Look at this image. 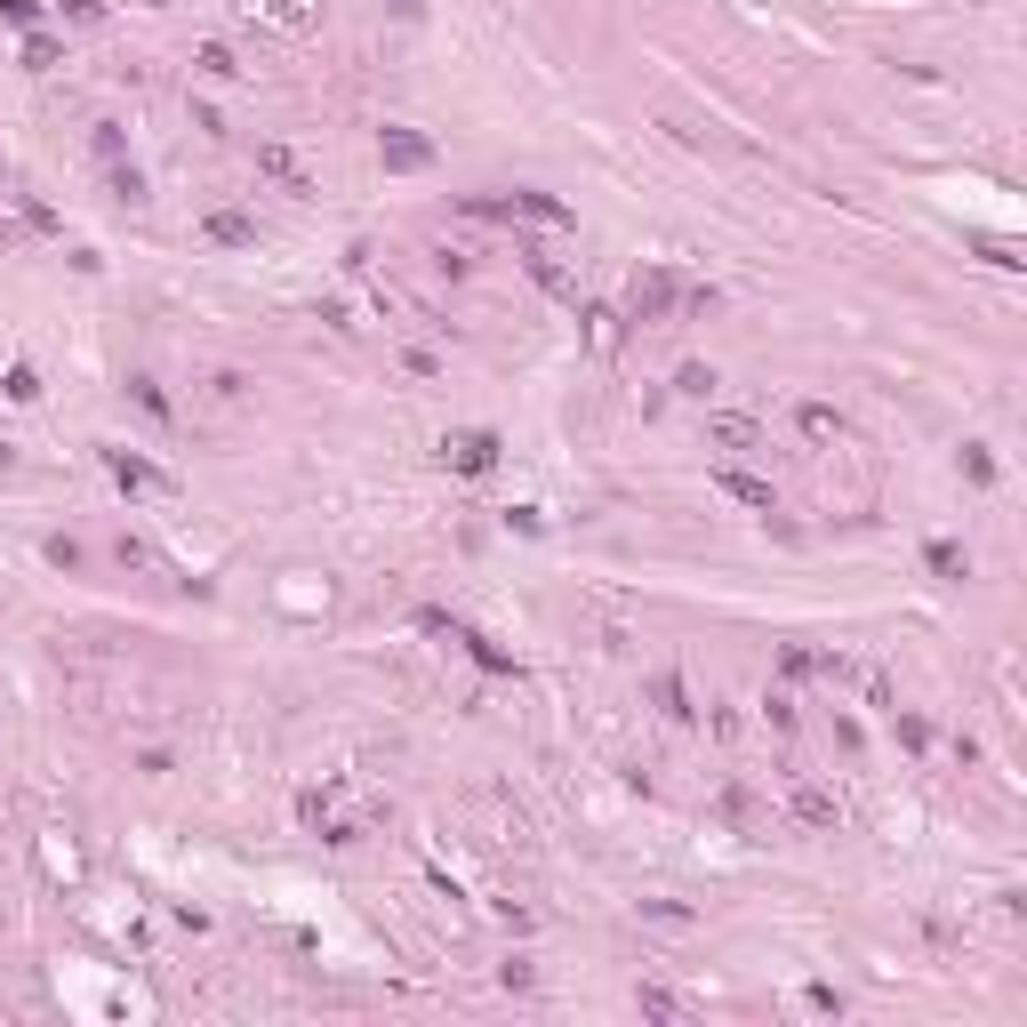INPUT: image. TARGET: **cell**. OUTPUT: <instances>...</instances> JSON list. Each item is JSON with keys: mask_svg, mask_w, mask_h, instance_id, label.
Returning a JSON list of instances; mask_svg holds the SVG:
<instances>
[{"mask_svg": "<svg viewBox=\"0 0 1027 1027\" xmlns=\"http://www.w3.org/2000/svg\"><path fill=\"white\" fill-rule=\"evenodd\" d=\"M682 314V273L674 265H642L627 282V322H674Z\"/></svg>", "mask_w": 1027, "mask_h": 1027, "instance_id": "1", "label": "cell"}, {"mask_svg": "<svg viewBox=\"0 0 1027 1027\" xmlns=\"http://www.w3.org/2000/svg\"><path fill=\"white\" fill-rule=\"evenodd\" d=\"M418 627H426V634H450V642H458V650H466V659L482 667V674L522 682V659H514V650H498L490 634H474V627H458V619H441V610H418Z\"/></svg>", "mask_w": 1027, "mask_h": 1027, "instance_id": "2", "label": "cell"}, {"mask_svg": "<svg viewBox=\"0 0 1027 1027\" xmlns=\"http://www.w3.org/2000/svg\"><path fill=\"white\" fill-rule=\"evenodd\" d=\"M498 450L506 441L490 426H458V434H441V466L450 474H498Z\"/></svg>", "mask_w": 1027, "mask_h": 1027, "instance_id": "3", "label": "cell"}, {"mask_svg": "<svg viewBox=\"0 0 1027 1027\" xmlns=\"http://www.w3.org/2000/svg\"><path fill=\"white\" fill-rule=\"evenodd\" d=\"M96 466L113 474V490H129V498H153V490H169V474H153L145 458H129L121 441H96Z\"/></svg>", "mask_w": 1027, "mask_h": 1027, "instance_id": "4", "label": "cell"}, {"mask_svg": "<svg viewBox=\"0 0 1027 1027\" xmlns=\"http://www.w3.org/2000/svg\"><path fill=\"white\" fill-rule=\"evenodd\" d=\"M378 161L394 177H418V169H434V136L426 129H378Z\"/></svg>", "mask_w": 1027, "mask_h": 1027, "instance_id": "5", "label": "cell"}, {"mask_svg": "<svg viewBox=\"0 0 1027 1027\" xmlns=\"http://www.w3.org/2000/svg\"><path fill=\"white\" fill-rule=\"evenodd\" d=\"M786 811L803 818V827H843V803H835V786H818V779H786Z\"/></svg>", "mask_w": 1027, "mask_h": 1027, "instance_id": "6", "label": "cell"}, {"mask_svg": "<svg viewBox=\"0 0 1027 1027\" xmlns=\"http://www.w3.org/2000/svg\"><path fill=\"white\" fill-rule=\"evenodd\" d=\"M714 490H723V498H739L746 514H763V522H771V514H779V490L763 482V474H746V466H731V458L714 466Z\"/></svg>", "mask_w": 1027, "mask_h": 1027, "instance_id": "7", "label": "cell"}, {"mask_svg": "<svg viewBox=\"0 0 1027 1027\" xmlns=\"http://www.w3.org/2000/svg\"><path fill=\"white\" fill-rule=\"evenodd\" d=\"M706 441L723 458H746V450H763V418H739V409H723V418H706Z\"/></svg>", "mask_w": 1027, "mask_h": 1027, "instance_id": "8", "label": "cell"}, {"mask_svg": "<svg viewBox=\"0 0 1027 1027\" xmlns=\"http://www.w3.org/2000/svg\"><path fill=\"white\" fill-rule=\"evenodd\" d=\"M522 265H530V282H538L546 297H562V305H578V273H570L562 257H546L538 242H522Z\"/></svg>", "mask_w": 1027, "mask_h": 1027, "instance_id": "9", "label": "cell"}, {"mask_svg": "<svg viewBox=\"0 0 1027 1027\" xmlns=\"http://www.w3.org/2000/svg\"><path fill=\"white\" fill-rule=\"evenodd\" d=\"M257 177H273L282 193H314V177H305V161H297L289 145H273V136L257 145Z\"/></svg>", "mask_w": 1027, "mask_h": 1027, "instance_id": "10", "label": "cell"}, {"mask_svg": "<svg viewBox=\"0 0 1027 1027\" xmlns=\"http://www.w3.org/2000/svg\"><path fill=\"white\" fill-rule=\"evenodd\" d=\"M201 242H217V250H250V242H257V217H242V210H210V217H201Z\"/></svg>", "mask_w": 1027, "mask_h": 1027, "instance_id": "11", "label": "cell"}, {"mask_svg": "<svg viewBox=\"0 0 1027 1027\" xmlns=\"http://www.w3.org/2000/svg\"><path fill=\"white\" fill-rule=\"evenodd\" d=\"M795 434H803V441H843L851 418H843L835 401H803V409H795Z\"/></svg>", "mask_w": 1027, "mask_h": 1027, "instance_id": "12", "label": "cell"}, {"mask_svg": "<svg viewBox=\"0 0 1027 1027\" xmlns=\"http://www.w3.org/2000/svg\"><path fill=\"white\" fill-rule=\"evenodd\" d=\"M650 699H659L667 723H699V699H691V682H682V674H650Z\"/></svg>", "mask_w": 1027, "mask_h": 1027, "instance_id": "13", "label": "cell"}, {"mask_svg": "<svg viewBox=\"0 0 1027 1027\" xmlns=\"http://www.w3.org/2000/svg\"><path fill=\"white\" fill-rule=\"evenodd\" d=\"M923 570H932L939 587H964V578H972V555H964L955 538H932V546H923Z\"/></svg>", "mask_w": 1027, "mask_h": 1027, "instance_id": "14", "label": "cell"}, {"mask_svg": "<svg viewBox=\"0 0 1027 1027\" xmlns=\"http://www.w3.org/2000/svg\"><path fill=\"white\" fill-rule=\"evenodd\" d=\"M514 201V217H530V225H578L570 217V201H555V193H538V185H522V193H506Z\"/></svg>", "mask_w": 1027, "mask_h": 1027, "instance_id": "15", "label": "cell"}, {"mask_svg": "<svg viewBox=\"0 0 1027 1027\" xmlns=\"http://www.w3.org/2000/svg\"><path fill=\"white\" fill-rule=\"evenodd\" d=\"M121 394H129L136 409H145V418H153V426H177V401H169V394H161V378H145V369H136V378H129Z\"/></svg>", "mask_w": 1027, "mask_h": 1027, "instance_id": "16", "label": "cell"}, {"mask_svg": "<svg viewBox=\"0 0 1027 1027\" xmlns=\"http://www.w3.org/2000/svg\"><path fill=\"white\" fill-rule=\"evenodd\" d=\"M17 57H24V73H57V64H64V41H57V32H49V24H32V32H24V49H17Z\"/></svg>", "mask_w": 1027, "mask_h": 1027, "instance_id": "17", "label": "cell"}, {"mask_svg": "<svg viewBox=\"0 0 1027 1027\" xmlns=\"http://www.w3.org/2000/svg\"><path fill=\"white\" fill-rule=\"evenodd\" d=\"M193 73H201V81H242V57H233L225 41H201V49H193Z\"/></svg>", "mask_w": 1027, "mask_h": 1027, "instance_id": "18", "label": "cell"}, {"mask_svg": "<svg viewBox=\"0 0 1027 1027\" xmlns=\"http://www.w3.org/2000/svg\"><path fill=\"white\" fill-rule=\"evenodd\" d=\"M674 394H682V401H714V394H723L714 362H682V369H674Z\"/></svg>", "mask_w": 1027, "mask_h": 1027, "instance_id": "19", "label": "cell"}, {"mask_svg": "<svg viewBox=\"0 0 1027 1027\" xmlns=\"http://www.w3.org/2000/svg\"><path fill=\"white\" fill-rule=\"evenodd\" d=\"M892 739L907 746V755H932V723H923V714H907V706H892Z\"/></svg>", "mask_w": 1027, "mask_h": 1027, "instance_id": "20", "label": "cell"}, {"mask_svg": "<svg viewBox=\"0 0 1027 1027\" xmlns=\"http://www.w3.org/2000/svg\"><path fill=\"white\" fill-rule=\"evenodd\" d=\"M964 482L972 490H996V450H987V441H964Z\"/></svg>", "mask_w": 1027, "mask_h": 1027, "instance_id": "21", "label": "cell"}, {"mask_svg": "<svg viewBox=\"0 0 1027 1027\" xmlns=\"http://www.w3.org/2000/svg\"><path fill=\"white\" fill-rule=\"evenodd\" d=\"M17 210H24V225H32V233H49V242H64V217L49 210L41 193H17Z\"/></svg>", "mask_w": 1027, "mask_h": 1027, "instance_id": "22", "label": "cell"}, {"mask_svg": "<svg viewBox=\"0 0 1027 1027\" xmlns=\"http://www.w3.org/2000/svg\"><path fill=\"white\" fill-rule=\"evenodd\" d=\"M763 723H771L779 739H795V723H803V714H795V691H763Z\"/></svg>", "mask_w": 1027, "mask_h": 1027, "instance_id": "23", "label": "cell"}, {"mask_svg": "<svg viewBox=\"0 0 1027 1027\" xmlns=\"http://www.w3.org/2000/svg\"><path fill=\"white\" fill-rule=\"evenodd\" d=\"M89 145H96V161H105V169H121V161H129V136H121V121H96V136H89Z\"/></svg>", "mask_w": 1027, "mask_h": 1027, "instance_id": "24", "label": "cell"}, {"mask_svg": "<svg viewBox=\"0 0 1027 1027\" xmlns=\"http://www.w3.org/2000/svg\"><path fill=\"white\" fill-rule=\"evenodd\" d=\"M0 394H9V401H41V369H32V362H9V378H0Z\"/></svg>", "mask_w": 1027, "mask_h": 1027, "instance_id": "25", "label": "cell"}, {"mask_svg": "<svg viewBox=\"0 0 1027 1027\" xmlns=\"http://www.w3.org/2000/svg\"><path fill=\"white\" fill-rule=\"evenodd\" d=\"M57 17H64V24H81V32H96L113 9H105V0H57Z\"/></svg>", "mask_w": 1027, "mask_h": 1027, "instance_id": "26", "label": "cell"}, {"mask_svg": "<svg viewBox=\"0 0 1027 1027\" xmlns=\"http://www.w3.org/2000/svg\"><path fill=\"white\" fill-rule=\"evenodd\" d=\"M779 674H786V682H803V674H818V650H803V642H786V650H779Z\"/></svg>", "mask_w": 1027, "mask_h": 1027, "instance_id": "27", "label": "cell"}, {"mask_svg": "<svg viewBox=\"0 0 1027 1027\" xmlns=\"http://www.w3.org/2000/svg\"><path fill=\"white\" fill-rule=\"evenodd\" d=\"M642 1011H659V1019H682V1011H691V1004H682L674 987H642Z\"/></svg>", "mask_w": 1027, "mask_h": 1027, "instance_id": "28", "label": "cell"}, {"mask_svg": "<svg viewBox=\"0 0 1027 1027\" xmlns=\"http://www.w3.org/2000/svg\"><path fill=\"white\" fill-rule=\"evenodd\" d=\"M273 24H314V0H265Z\"/></svg>", "mask_w": 1027, "mask_h": 1027, "instance_id": "29", "label": "cell"}, {"mask_svg": "<svg viewBox=\"0 0 1027 1027\" xmlns=\"http://www.w3.org/2000/svg\"><path fill=\"white\" fill-rule=\"evenodd\" d=\"M0 24H17V32H32V24H41V0H0Z\"/></svg>", "mask_w": 1027, "mask_h": 1027, "instance_id": "30", "label": "cell"}, {"mask_svg": "<svg viewBox=\"0 0 1027 1027\" xmlns=\"http://www.w3.org/2000/svg\"><path fill=\"white\" fill-rule=\"evenodd\" d=\"M113 193H121V201H129V210H145V177H136V169H129V161H121V169H113Z\"/></svg>", "mask_w": 1027, "mask_h": 1027, "instance_id": "31", "label": "cell"}, {"mask_svg": "<svg viewBox=\"0 0 1027 1027\" xmlns=\"http://www.w3.org/2000/svg\"><path fill=\"white\" fill-rule=\"evenodd\" d=\"M49 562H57V570H81L89 546H81V538H49Z\"/></svg>", "mask_w": 1027, "mask_h": 1027, "instance_id": "32", "label": "cell"}, {"mask_svg": "<svg viewBox=\"0 0 1027 1027\" xmlns=\"http://www.w3.org/2000/svg\"><path fill=\"white\" fill-rule=\"evenodd\" d=\"M714 818H723V827H746V795H739V786H723V795H714Z\"/></svg>", "mask_w": 1027, "mask_h": 1027, "instance_id": "33", "label": "cell"}, {"mask_svg": "<svg viewBox=\"0 0 1027 1027\" xmlns=\"http://www.w3.org/2000/svg\"><path fill=\"white\" fill-rule=\"evenodd\" d=\"M803 1004H811V1011H827V1019H843V987H827V979H818Z\"/></svg>", "mask_w": 1027, "mask_h": 1027, "instance_id": "34", "label": "cell"}, {"mask_svg": "<svg viewBox=\"0 0 1027 1027\" xmlns=\"http://www.w3.org/2000/svg\"><path fill=\"white\" fill-rule=\"evenodd\" d=\"M210 394H217V401H242V394H250V378H242V369H217Z\"/></svg>", "mask_w": 1027, "mask_h": 1027, "instance_id": "35", "label": "cell"}, {"mask_svg": "<svg viewBox=\"0 0 1027 1027\" xmlns=\"http://www.w3.org/2000/svg\"><path fill=\"white\" fill-rule=\"evenodd\" d=\"M506 530H522V538H538V530H546V514H538V506H514V514H506Z\"/></svg>", "mask_w": 1027, "mask_h": 1027, "instance_id": "36", "label": "cell"}, {"mask_svg": "<svg viewBox=\"0 0 1027 1027\" xmlns=\"http://www.w3.org/2000/svg\"><path fill=\"white\" fill-rule=\"evenodd\" d=\"M642 915L650 923H691V907H674V899H642Z\"/></svg>", "mask_w": 1027, "mask_h": 1027, "instance_id": "37", "label": "cell"}, {"mask_svg": "<svg viewBox=\"0 0 1027 1027\" xmlns=\"http://www.w3.org/2000/svg\"><path fill=\"white\" fill-rule=\"evenodd\" d=\"M386 9H394L401 24H426V0H386Z\"/></svg>", "mask_w": 1027, "mask_h": 1027, "instance_id": "38", "label": "cell"}, {"mask_svg": "<svg viewBox=\"0 0 1027 1027\" xmlns=\"http://www.w3.org/2000/svg\"><path fill=\"white\" fill-rule=\"evenodd\" d=\"M9 466H17V450H9V441H0V474H9Z\"/></svg>", "mask_w": 1027, "mask_h": 1027, "instance_id": "39", "label": "cell"}, {"mask_svg": "<svg viewBox=\"0 0 1027 1027\" xmlns=\"http://www.w3.org/2000/svg\"><path fill=\"white\" fill-rule=\"evenodd\" d=\"M9 242H17V233H9V225H0V250H9Z\"/></svg>", "mask_w": 1027, "mask_h": 1027, "instance_id": "40", "label": "cell"}, {"mask_svg": "<svg viewBox=\"0 0 1027 1027\" xmlns=\"http://www.w3.org/2000/svg\"><path fill=\"white\" fill-rule=\"evenodd\" d=\"M145 9H169V0H145Z\"/></svg>", "mask_w": 1027, "mask_h": 1027, "instance_id": "41", "label": "cell"}]
</instances>
